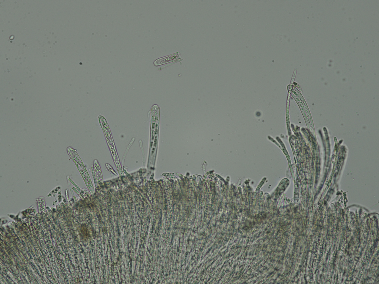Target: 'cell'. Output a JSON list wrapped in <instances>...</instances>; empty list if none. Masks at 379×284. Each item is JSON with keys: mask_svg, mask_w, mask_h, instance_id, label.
Returning <instances> with one entry per match:
<instances>
[{"mask_svg": "<svg viewBox=\"0 0 379 284\" xmlns=\"http://www.w3.org/2000/svg\"><path fill=\"white\" fill-rule=\"evenodd\" d=\"M177 57H178L177 54H174L171 56H169L157 59L154 62V64L156 66L162 65V64L167 63V62L172 61V60L176 58Z\"/></svg>", "mask_w": 379, "mask_h": 284, "instance_id": "obj_1", "label": "cell"}]
</instances>
